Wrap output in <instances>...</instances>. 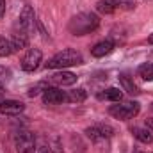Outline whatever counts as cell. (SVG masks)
Segmentation results:
<instances>
[{
  "label": "cell",
  "instance_id": "30bf717a",
  "mask_svg": "<svg viewBox=\"0 0 153 153\" xmlns=\"http://www.w3.org/2000/svg\"><path fill=\"white\" fill-rule=\"evenodd\" d=\"M48 82L52 84V85H55V87H70V85H73L76 82V75L75 73H71V71H66V70H61V71H57V73H53V75L48 78Z\"/></svg>",
  "mask_w": 153,
  "mask_h": 153
},
{
  "label": "cell",
  "instance_id": "ffe728a7",
  "mask_svg": "<svg viewBox=\"0 0 153 153\" xmlns=\"http://www.w3.org/2000/svg\"><path fill=\"white\" fill-rule=\"evenodd\" d=\"M45 87H46V84H45V82H39L38 85H34V87L29 89V96H38L39 93L45 91Z\"/></svg>",
  "mask_w": 153,
  "mask_h": 153
},
{
  "label": "cell",
  "instance_id": "9a60e30c",
  "mask_svg": "<svg viewBox=\"0 0 153 153\" xmlns=\"http://www.w3.org/2000/svg\"><path fill=\"white\" fill-rule=\"evenodd\" d=\"M98 100H107V102H121L123 100V91L119 87H109L98 93Z\"/></svg>",
  "mask_w": 153,
  "mask_h": 153
},
{
  "label": "cell",
  "instance_id": "5b68a950",
  "mask_svg": "<svg viewBox=\"0 0 153 153\" xmlns=\"http://www.w3.org/2000/svg\"><path fill=\"white\" fill-rule=\"evenodd\" d=\"M36 27V14H34V9L30 5H25L16 20V25H14V30H20V32H25L30 36V32L34 30Z\"/></svg>",
  "mask_w": 153,
  "mask_h": 153
},
{
  "label": "cell",
  "instance_id": "277c9868",
  "mask_svg": "<svg viewBox=\"0 0 153 153\" xmlns=\"http://www.w3.org/2000/svg\"><path fill=\"white\" fill-rule=\"evenodd\" d=\"M132 11L135 9V2L132 0H98L96 2V11L100 14H114L116 11Z\"/></svg>",
  "mask_w": 153,
  "mask_h": 153
},
{
  "label": "cell",
  "instance_id": "2e32d148",
  "mask_svg": "<svg viewBox=\"0 0 153 153\" xmlns=\"http://www.w3.org/2000/svg\"><path fill=\"white\" fill-rule=\"evenodd\" d=\"M87 98V91L78 87V89H71V91H66V100L70 103H82L84 100Z\"/></svg>",
  "mask_w": 153,
  "mask_h": 153
},
{
  "label": "cell",
  "instance_id": "d4e9b609",
  "mask_svg": "<svg viewBox=\"0 0 153 153\" xmlns=\"http://www.w3.org/2000/svg\"><path fill=\"white\" fill-rule=\"evenodd\" d=\"M38 153H50V150H48L46 146H41V148L38 150Z\"/></svg>",
  "mask_w": 153,
  "mask_h": 153
},
{
  "label": "cell",
  "instance_id": "ba28073f",
  "mask_svg": "<svg viewBox=\"0 0 153 153\" xmlns=\"http://www.w3.org/2000/svg\"><path fill=\"white\" fill-rule=\"evenodd\" d=\"M41 61H43L41 50L39 48H29L27 53L22 57V70L27 71V73H32V71H36L39 68Z\"/></svg>",
  "mask_w": 153,
  "mask_h": 153
},
{
  "label": "cell",
  "instance_id": "4316f807",
  "mask_svg": "<svg viewBox=\"0 0 153 153\" xmlns=\"http://www.w3.org/2000/svg\"><path fill=\"white\" fill-rule=\"evenodd\" d=\"M137 153H141V152H137Z\"/></svg>",
  "mask_w": 153,
  "mask_h": 153
},
{
  "label": "cell",
  "instance_id": "603a6c76",
  "mask_svg": "<svg viewBox=\"0 0 153 153\" xmlns=\"http://www.w3.org/2000/svg\"><path fill=\"white\" fill-rule=\"evenodd\" d=\"M146 128L153 132V117H148V119H146Z\"/></svg>",
  "mask_w": 153,
  "mask_h": 153
},
{
  "label": "cell",
  "instance_id": "cb8c5ba5",
  "mask_svg": "<svg viewBox=\"0 0 153 153\" xmlns=\"http://www.w3.org/2000/svg\"><path fill=\"white\" fill-rule=\"evenodd\" d=\"M4 96H5V91H4V85H2V82H0V103L4 102Z\"/></svg>",
  "mask_w": 153,
  "mask_h": 153
},
{
  "label": "cell",
  "instance_id": "8fae6325",
  "mask_svg": "<svg viewBox=\"0 0 153 153\" xmlns=\"http://www.w3.org/2000/svg\"><path fill=\"white\" fill-rule=\"evenodd\" d=\"M25 111V105L18 100H4L0 103V114L2 116H20Z\"/></svg>",
  "mask_w": 153,
  "mask_h": 153
},
{
  "label": "cell",
  "instance_id": "3957f363",
  "mask_svg": "<svg viewBox=\"0 0 153 153\" xmlns=\"http://www.w3.org/2000/svg\"><path fill=\"white\" fill-rule=\"evenodd\" d=\"M141 112V103L139 102H117L116 105L109 107V114L119 119V121H128Z\"/></svg>",
  "mask_w": 153,
  "mask_h": 153
},
{
  "label": "cell",
  "instance_id": "e0dca14e",
  "mask_svg": "<svg viewBox=\"0 0 153 153\" xmlns=\"http://www.w3.org/2000/svg\"><path fill=\"white\" fill-rule=\"evenodd\" d=\"M119 82H121V85H123V91H126L128 94H132V96H134V94H139V93H141V91H139V87L134 84V80H130V78H128V75H125V73H123V75H119Z\"/></svg>",
  "mask_w": 153,
  "mask_h": 153
},
{
  "label": "cell",
  "instance_id": "52a82bcc",
  "mask_svg": "<svg viewBox=\"0 0 153 153\" xmlns=\"http://www.w3.org/2000/svg\"><path fill=\"white\" fill-rule=\"evenodd\" d=\"M41 100L45 105H59V103L68 102L66 91H62L61 87H55V85H46L45 91L41 93Z\"/></svg>",
  "mask_w": 153,
  "mask_h": 153
},
{
  "label": "cell",
  "instance_id": "7402d4cb",
  "mask_svg": "<svg viewBox=\"0 0 153 153\" xmlns=\"http://www.w3.org/2000/svg\"><path fill=\"white\" fill-rule=\"evenodd\" d=\"M5 14V0H0V18Z\"/></svg>",
  "mask_w": 153,
  "mask_h": 153
},
{
  "label": "cell",
  "instance_id": "5bb4252c",
  "mask_svg": "<svg viewBox=\"0 0 153 153\" xmlns=\"http://www.w3.org/2000/svg\"><path fill=\"white\" fill-rule=\"evenodd\" d=\"M132 135L143 144H152L153 143V132L148 130L146 126H134L132 128Z\"/></svg>",
  "mask_w": 153,
  "mask_h": 153
},
{
  "label": "cell",
  "instance_id": "4fadbf2b",
  "mask_svg": "<svg viewBox=\"0 0 153 153\" xmlns=\"http://www.w3.org/2000/svg\"><path fill=\"white\" fill-rule=\"evenodd\" d=\"M11 45L14 48V52H20V50H25L29 46V34L25 32H20V30H14L13 36H11Z\"/></svg>",
  "mask_w": 153,
  "mask_h": 153
},
{
  "label": "cell",
  "instance_id": "7c38bea8",
  "mask_svg": "<svg viewBox=\"0 0 153 153\" xmlns=\"http://www.w3.org/2000/svg\"><path fill=\"white\" fill-rule=\"evenodd\" d=\"M114 46H116V45L111 41V39H103V41L96 43V45L91 48V55H93V57H96V59L105 57V55H109V53L114 50Z\"/></svg>",
  "mask_w": 153,
  "mask_h": 153
},
{
  "label": "cell",
  "instance_id": "7a4b0ae2",
  "mask_svg": "<svg viewBox=\"0 0 153 153\" xmlns=\"http://www.w3.org/2000/svg\"><path fill=\"white\" fill-rule=\"evenodd\" d=\"M84 62V57L80 52H76L73 48H64L61 52H57L53 57L48 59L46 68L48 70H66L71 66H78Z\"/></svg>",
  "mask_w": 153,
  "mask_h": 153
},
{
  "label": "cell",
  "instance_id": "44dd1931",
  "mask_svg": "<svg viewBox=\"0 0 153 153\" xmlns=\"http://www.w3.org/2000/svg\"><path fill=\"white\" fill-rule=\"evenodd\" d=\"M59 148H61V144H59V139H55V141H53V148H52V152H53V153H62Z\"/></svg>",
  "mask_w": 153,
  "mask_h": 153
},
{
  "label": "cell",
  "instance_id": "d6986e66",
  "mask_svg": "<svg viewBox=\"0 0 153 153\" xmlns=\"http://www.w3.org/2000/svg\"><path fill=\"white\" fill-rule=\"evenodd\" d=\"M11 53H14V48L11 45V39L0 36V57H9Z\"/></svg>",
  "mask_w": 153,
  "mask_h": 153
},
{
  "label": "cell",
  "instance_id": "9c48e42d",
  "mask_svg": "<svg viewBox=\"0 0 153 153\" xmlns=\"http://www.w3.org/2000/svg\"><path fill=\"white\" fill-rule=\"evenodd\" d=\"M112 134H114L112 126H109V125H103V123L85 128V135H87V137H89L93 143H103V141L111 139V137H112Z\"/></svg>",
  "mask_w": 153,
  "mask_h": 153
},
{
  "label": "cell",
  "instance_id": "8992f818",
  "mask_svg": "<svg viewBox=\"0 0 153 153\" xmlns=\"http://www.w3.org/2000/svg\"><path fill=\"white\" fill-rule=\"evenodd\" d=\"M14 143L18 153H36V139L29 130H18L14 135Z\"/></svg>",
  "mask_w": 153,
  "mask_h": 153
},
{
  "label": "cell",
  "instance_id": "6da1fadb",
  "mask_svg": "<svg viewBox=\"0 0 153 153\" xmlns=\"http://www.w3.org/2000/svg\"><path fill=\"white\" fill-rule=\"evenodd\" d=\"M98 27H100V16L91 11L78 13L68 23V30L71 36H87V34L94 32Z\"/></svg>",
  "mask_w": 153,
  "mask_h": 153
},
{
  "label": "cell",
  "instance_id": "ac0fdd59",
  "mask_svg": "<svg viewBox=\"0 0 153 153\" xmlns=\"http://www.w3.org/2000/svg\"><path fill=\"white\" fill-rule=\"evenodd\" d=\"M137 73H139V76H141L143 80L153 82V62H144V64H141L139 70H137Z\"/></svg>",
  "mask_w": 153,
  "mask_h": 153
},
{
  "label": "cell",
  "instance_id": "484cf974",
  "mask_svg": "<svg viewBox=\"0 0 153 153\" xmlns=\"http://www.w3.org/2000/svg\"><path fill=\"white\" fill-rule=\"evenodd\" d=\"M148 43H150V45H153V34H150V38H148Z\"/></svg>",
  "mask_w": 153,
  "mask_h": 153
}]
</instances>
